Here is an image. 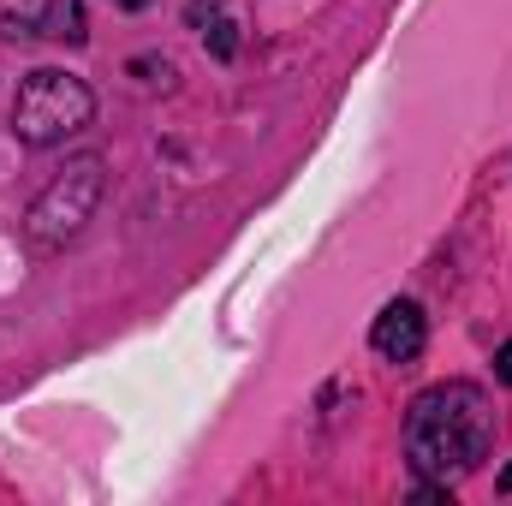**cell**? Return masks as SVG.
Masks as SVG:
<instances>
[{"instance_id":"2","label":"cell","mask_w":512,"mask_h":506,"mask_svg":"<svg viewBox=\"0 0 512 506\" xmlns=\"http://www.w3.org/2000/svg\"><path fill=\"white\" fill-rule=\"evenodd\" d=\"M90 120H96V96L72 72L42 66V72H30L18 84V102H12V137L18 143L48 149V143H66L72 131H84Z\"/></svg>"},{"instance_id":"8","label":"cell","mask_w":512,"mask_h":506,"mask_svg":"<svg viewBox=\"0 0 512 506\" xmlns=\"http://www.w3.org/2000/svg\"><path fill=\"white\" fill-rule=\"evenodd\" d=\"M495 489H501V495H512V465L501 471V477H495Z\"/></svg>"},{"instance_id":"6","label":"cell","mask_w":512,"mask_h":506,"mask_svg":"<svg viewBox=\"0 0 512 506\" xmlns=\"http://www.w3.org/2000/svg\"><path fill=\"white\" fill-rule=\"evenodd\" d=\"M233 48H239L233 18H215V24H209V54H215V60H233Z\"/></svg>"},{"instance_id":"3","label":"cell","mask_w":512,"mask_h":506,"mask_svg":"<svg viewBox=\"0 0 512 506\" xmlns=\"http://www.w3.org/2000/svg\"><path fill=\"white\" fill-rule=\"evenodd\" d=\"M102 203V155H78L36 203H30V239L36 245H66L84 233V221Z\"/></svg>"},{"instance_id":"4","label":"cell","mask_w":512,"mask_h":506,"mask_svg":"<svg viewBox=\"0 0 512 506\" xmlns=\"http://www.w3.org/2000/svg\"><path fill=\"white\" fill-rule=\"evenodd\" d=\"M423 340H429V316L411 298H393L382 316H376V328H370V346H376V358H387V364H417Z\"/></svg>"},{"instance_id":"1","label":"cell","mask_w":512,"mask_h":506,"mask_svg":"<svg viewBox=\"0 0 512 506\" xmlns=\"http://www.w3.org/2000/svg\"><path fill=\"white\" fill-rule=\"evenodd\" d=\"M495 447V411L477 381H435L405 411V459L429 483L471 477Z\"/></svg>"},{"instance_id":"7","label":"cell","mask_w":512,"mask_h":506,"mask_svg":"<svg viewBox=\"0 0 512 506\" xmlns=\"http://www.w3.org/2000/svg\"><path fill=\"white\" fill-rule=\"evenodd\" d=\"M495 376H501V381H507V387H512V340H507V346H501V358H495Z\"/></svg>"},{"instance_id":"5","label":"cell","mask_w":512,"mask_h":506,"mask_svg":"<svg viewBox=\"0 0 512 506\" xmlns=\"http://www.w3.org/2000/svg\"><path fill=\"white\" fill-rule=\"evenodd\" d=\"M36 36H54V42L84 48V42H90V30H84V0H48L42 18H36Z\"/></svg>"},{"instance_id":"9","label":"cell","mask_w":512,"mask_h":506,"mask_svg":"<svg viewBox=\"0 0 512 506\" xmlns=\"http://www.w3.org/2000/svg\"><path fill=\"white\" fill-rule=\"evenodd\" d=\"M120 6H126V12H143V6H149V0H120Z\"/></svg>"}]
</instances>
